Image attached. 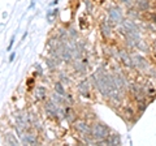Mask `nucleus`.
Wrapping results in <instances>:
<instances>
[{"mask_svg":"<svg viewBox=\"0 0 156 146\" xmlns=\"http://www.w3.org/2000/svg\"><path fill=\"white\" fill-rule=\"evenodd\" d=\"M109 134H111V129L105 124L98 121V123L91 125V136L96 140V142L98 141H103L105 138H108Z\"/></svg>","mask_w":156,"mask_h":146,"instance_id":"1","label":"nucleus"},{"mask_svg":"<svg viewBox=\"0 0 156 146\" xmlns=\"http://www.w3.org/2000/svg\"><path fill=\"white\" fill-rule=\"evenodd\" d=\"M44 108H46V114H47L48 116H51V118H55V119H61V118H64V115H61L62 111L58 108L57 103H55V102H53L52 99L46 102Z\"/></svg>","mask_w":156,"mask_h":146,"instance_id":"2","label":"nucleus"},{"mask_svg":"<svg viewBox=\"0 0 156 146\" xmlns=\"http://www.w3.org/2000/svg\"><path fill=\"white\" fill-rule=\"evenodd\" d=\"M129 91L133 94L134 99L136 102L144 100L146 99V95H147V94L144 93V89L139 84H129Z\"/></svg>","mask_w":156,"mask_h":146,"instance_id":"3","label":"nucleus"},{"mask_svg":"<svg viewBox=\"0 0 156 146\" xmlns=\"http://www.w3.org/2000/svg\"><path fill=\"white\" fill-rule=\"evenodd\" d=\"M74 129L81 134V137L85 136H91V125L85 120H80L74 123Z\"/></svg>","mask_w":156,"mask_h":146,"instance_id":"4","label":"nucleus"},{"mask_svg":"<svg viewBox=\"0 0 156 146\" xmlns=\"http://www.w3.org/2000/svg\"><path fill=\"white\" fill-rule=\"evenodd\" d=\"M31 123V119H30V115L29 114H17L16 115V126H18L21 130H25L27 129L29 124Z\"/></svg>","mask_w":156,"mask_h":146,"instance_id":"5","label":"nucleus"},{"mask_svg":"<svg viewBox=\"0 0 156 146\" xmlns=\"http://www.w3.org/2000/svg\"><path fill=\"white\" fill-rule=\"evenodd\" d=\"M107 12H108L109 20L112 22H116V24H121V22H122V20H124L122 12H121V9L119 7H108Z\"/></svg>","mask_w":156,"mask_h":146,"instance_id":"6","label":"nucleus"},{"mask_svg":"<svg viewBox=\"0 0 156 146\" xmlns=\"http://www.w3.org/2000/svg\"><path fill=\"white\" fill-rule=\"evenodd\" d=\"M133 60H134V68L139 69L140 72H143V71H151L148 61L146 60L144 57L139 56V55H134L133 56Z\"/></svg>","mask_w":156,"mask_h":146,"instance_id":"7","label":"nucleus"},{"mask_svg":"<svg viewBox=\"0 0 156 146\" xmlns=\"http://www.w3.org/2000/svg\"><path fill=\"white\" fill-rule=\"evenodd\" d=\"M113 78H115V82H116V85H117L119 89H121L122 91L125 89H129V82H128V80L125 78V76L121 72L117 71L115 75H113Z\"/></svg>","mask_w":156,"mask_h":146,"instance_id":"8","label":"nucleus"},{"mask_svg":"<svg viewBox=\"0 0 156 146\" xmlns=\"http://www.w3.org/2000/svg\"><path fill=\"white\" fill-rule=\"evenodd\" d=\"M117 55H119L120 60L124 61V64L129 68H134V60L133 56H130V53L126 50H117Z\"/></svg>","mask_w":156,"mask_h":146,"instance_id":"9","label":"nucleus"},{"mask_svg":"<svg viewBox=\"0 0 156 146\" xmlns=\"http://www.w3.org/2000/svg\"><path fill=\"white\" fill-rule=\"evenodd\" d=\"M21 142L23 145H38L39 141H38L37 134L25 132V133H22V136H21Z\"/></svg>","mask_w":156,"mask_h":146,"instance_id":"10","label":"nucleus"},{"mask_svg":"<svg viewBox=\"0 0 156 146\" xmlns=\"http://www.w3.org/2000/svg\"><path fill=\"white\" fill-rule=\"evenodd\" d=\"M100 31L103 34L104 38H109L112 35V29H111V22L108 20H103L100 22Z\"/></svg>","mask_w":156,"mask_h":146,"instance_id":"11","label":"nucleus"},{"mask_svg":"<svg viewBox=\"0 0 156 146\" xmlns=\"http://www.w3.org/2000/svg\"><path fill=\"white\" fill-rule=\"evenodd\" d=\"M134 5L140 12H147L151 8V3L150 0H134Z\"/></svg>","mask_w":156,"mask_h":146,"instance_id":"12","label":"nucleus"},{"mask_svg":"<svg viewBox=\"0 0 156 146\" xmlns=\"http://www.w3.org/2000/svg\"><path fill=\"white\" fill-rule=\"evenodd\" d=\"M78 91L83 97H90V85L87 81H81L78 84Z\"/></svg>","mask_w":156,"mask_h":146,"instance_id":"13","label":"nucleus"},{"mask_svg":"<svg viewBox=\"0 0 156 146\" xmlns=\"http://www.w3.org/2000/svg\"><path fill=\"white\" fill-rule=\"evenodd\" d=\"M64 112H65V114H64V118H66L69 123H74L76 119H77V116H76V114H74V111H73L72 107H69V106L65 107Z\"/></svg>","mask_w":156,"mask_h":146,"instance_id":"14","label":"nucleus"},{"mask_svg":"<svg viewBox=\"0 0 156 146\" xmlns=\"http://www.w3.org/2000/svg\"><path fill=\"white\" fill-rule=\"evenodd\" d=\"M46 94H47V89L44 86H38L37 90H35V99L37 100H43L46 98Z\"/></svg>","mask_w":156,"mask_h":146,"instance_id":"15","label":"nucleus"},{"mask_svg":"<svg viewBox=\"0 0 156 146\" xmlns=\"http://www.w3.org/2000/svg\"><path fill=\"white\" fill-rule=\"evenodd\" d=\"M65 95H60L58 93H53L52 94V100L55 102L57 104H66V98H64Z\"/></svg>","mask_w":156,"mask_h":146,"instance_id":"16","label":"nucleus"},{"mask_svg":"<svg viewBox=\"0 0 156 146\" xmlns=\"http://www.w3.org/2000/svg\"><path fill=\"white\" fill-rule=\"evenodd\" d=\"M134 110L131 108V107H129V106H126L125 108H124V116H125V119L128 120V121H130V120H133L134 119Z\"/></svg>","mask_w":156,"mask_h":146,"instance_id":"17","label":"nucleus"},{"mask_svg":"<svg viewBox=\"0 0 156 146\" xmlns=\"http://www.w3.org/2000/svg\"><path fill=\"white\" fill-rule=\"evenodd\" d=\"M5 144L7 145H20V141L14 137L12 133H7L5 134Z\"/></svg>","mask_w":156,"mask_h":146,"instance_id":"18","label":"nucleus"},{"mask_svg":"<svg viewBox=\"0 0 156 146\" xmlns=\"http://www.w3.org/2000/svg\"><path fill=\"white\" fill-rule=\"evenodd\" d=\"M128 14H129L130 20H136V18L140 16V11H139V9H136V8L130 7L129 11H128Z\"/></svg>","mask_w":156,"mask_h":146,"instance_id":"19","label":"nucleus"},{"mask_svg":"<svg viewBox=\"0 0 156 146\" xmlns=\"http://www.w3.org/2000/svg\"><path fill=\"white\" fill-rule=\"evenodd\" d=\"M55 90H56V93H58L60 95H66V91H65V87L62 86V82L58 80L55 82Z\"/></svg>","mask_w":156,"mask_h":146,"instance_id":"20","label":"nucleus"},{"mask_svg":"<svg viewBox=\"0 0 156 146\" xmlns=\"http://www.w3.org/2000/svg\"><path fill=\"white\" fill-rule=\"evenodd\" d=\"M86 65L87 64H85L83 61H76L74 63V69L77 71V72H80V73H83L85 71H86Z\"/></svg>","mask_w":156,"mask_h":146,"instance_id":"21","label":"nucleus"},{"mask_svg":"<svg viewBox=\"0 0 156 146\" xmlns=\"http://www.w3.org/2000/svg\"><path fill=\"white\" fill-rule=\"evenodd\" d=\"M138 103V112L139 114H143L144 111H146V108H147V102L146 100H139V102H136Z\"/></svg>","mask_w":156,"mask_h":146,"instance_id":"22","label":"nucleus"},{"mask_svg":"<svg viewBox=\"0 0 156 146\" xmlns=\"http://www.w3.org/2000/svg\"><path fill=\"white\" fill-rule=\"evenodd\" d=\"M68 35H69V38H70V39H72V41H74V39H76V38L78 37V33H77V30H76V29H73V27H70V29H69V30H68Z\"/></svg>","mask_w":156,"mask_h":146,"instance_id":"23","label":"nucleus"},{"mask_svg":"<svg viewBox=\"0 0 156 146\" xmlns=\"http://www.w3.org/2000/svg\"><path fill=\"white\" fill-rule=\"evenodd\" d=\"M136 47H138V48H140V50H142V51H144V52H148V46L146 45V43H144V41H142V39H140V41L138 42V45H136Z\"/></svg>","mask_w":156,"mask_h":146,"instance_id":"24","label":"nucleus"},{"mask_svg":"<svg viewBox=\"0 0 156 146\" xmlns=\"http://www.w3.org/2000/svg\"><path fill=\"white\" fill-rule=\"evenodd\" d=\"M58 80H60L61 82H64V84H69L70 82V78L68 76H65V73H60V75H58Z\"/></svg>","mask_w":156,"mask_h":146,"instance_id":"25","label":"nucleus"},{"mask_svg":"<svg viewBox=\"0 0 156 146\" xmlns=\"http://www.w3.org/2000/svg\"><path fill=\"white\" fill-rule=\"evenodd\" d=\"M46 61H47V64H48V68H50L51 71H52V69H55V67H57V65H56V63L53 61L52 59H47Z\"/></svg>","mask_w":156,"mask_h":146,"instance_id":"26","label":"nucleus"},{"mask_svg":"<svg viewBox=\"0 0 156 146\" xmlns=\"http://www.w3.org/2000/svg\"><path fill=\"white\" fill-rule=\"evenodd\" d=\"M53 17H55V13H53L52 11H48L47 12V20H48V22H52L53 21Z\"/></svg>","mask_w":156,"mask_h":146,"instance_id":"27","label":"nucleus"},{"mask_svg":"<svg viewBox=\"0 0 156 146\" xmlns=\"http://www.w3.org/2000/svg\"><path fill=\"white\" fill-rule=\"evenodd\" d=\"M121 3H124L126 7H133L134 5V0H121Z\"/></svg>","mask_w":156,"mask_h":146,"instance_id":"28","label":"nucleus"},{"mask_svg":"<svg viewBox=\"0 0 156 146\" xmlns=\"http://www.w3.org/2000/svg\"><path fill=\"white\" fill-rule=\"evenodd\" d=\"M31 123H33V126H34V128H35V129H38V130H42V125H41V123H39L38 120H34V121H31Z\"/></svg>","mask_w":156,"mask_h":146,"instance_id":"29","label":"nucleus"},{"mask_svg":"<svg viewBox=\"0 0 156 146\" xmlns=\"http://www.w3.org/2000/svg\"><path fill=\"white\" fill-rule=\"evenodd\" d=\"M14 39H16V38H14V35L11 38V42H9V46L7 47V51H11L12 50V47H13V43H14Z\"/></svg>","mask_w":156,"mask_h":146,"instance_id":"30","label":"nucleus"},{"mask_svg":"<svg viewBox=\"0 0 156 146\" xmlns=\"http://www.w3.org/2000/svg\"><path fill=\"white\" fill-rule=\"evenodd\" d=\"M86 8H87V11H89L90 13L92 12V4L89 2V0H86Z\"/></svg>","mask_w":156,"mask_h":146,"instance_id":"31","label":"nucleus"},{"mask_svg":"<svg viewBox=\"0 0 156 146\" xmlns=\"http://www.w3.org/2000/svg\"><path fill=\"white\" fill-rule=\"evenodd\" d=\"M35 68L38 69V75H39V76H42V75H43V72H42V68H41V65L37 64V65H35Z\"/></svg>","mask_w":156,"mask_h":146,"instance_id":"32","label":"nucleus"},{"mask_svg":"<svg viewBox=\"0 0 156 146\" xmlns=\"http://www.w3.org/2000/svg\"><path fill=\"white\" fill-rule=\"evenodd\" d=\"M14 57H16V52H12V53H11V56H9V61H13V60H14Z\"/></svg>","mask_w":156,"mask_h":146,"instance_id":"33","label":"nucleus"},{"mask_svg":"<svg viewBox=\"0 0 156 146\" xmlns=\"http://www.w3.org/2000/svg\"><path fill=\"white\" fill-rule=\"evenodd\" d=\"M33 84H34V78H29V80H27V85L30 86V85H33Z\"/></svg>","mask_w":156,"mask_h":146,"instance_id":"34","label":"nucleus"},{"mask_svg":"<svg viewBox=\"0 0 156 146\" xmlns=\"http://www.w3.org/2000/svg\"><path fill=\"white\" fill-rule=\"evenodd\" d=\"M154 52H155V53H156V42H155V43H154Z\"/></svg>","mask_w":156,"mask_h":146,"instance_id":"35","label":"nucleus"},{"mask_svg":"<svg viewBox=\"0 0 156 146\" xmlns=\"http://www.w3.org/2000/svg\"><path fill=\"white\" fill-rule=\"evenodd\" d=\"M57 3H58V0H53V3H52V4H57Z\"/></svg>","mask_w":156,"mask_h":146,"instance_id":"36","label":"nucleus"}]
</instances>
